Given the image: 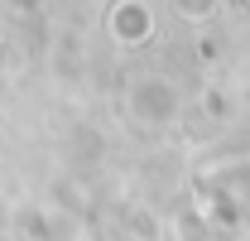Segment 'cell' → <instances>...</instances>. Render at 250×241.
<instances>
[{"label": "cell", "instance_id": "obj_3", "mask_svg": "<svg viewBox=\"0 0 250 241\" xmlns=\"http://www.w3.org/2000/svg\"><path fill=\"white\" fill-rule=\"evenodd\" d=\"M10 5H15V10H20V15H34V10H39V5H43V0H10Z\"/></svg>", "mask_w": 250, "mask_h": 241}, {"label": "cell", "instance_id": "obj_1", "mask_svg": "<svg viewBox=\"0 0 250 241\" xmlns=\"http://www.w3.org/2000/svg\"><path fill=\"white\" fill-rule=\"evenodd\" d=\"M111 34H116V44H125V48L149 44V34H154V10H149L145 0H116V5H111Z\"/></svg>", "mask_w": 250, "mask_h": 241}, {"label": "cell", "instance_id": "obj_2", "mask_svg": "<svg viewBox=\"0 0 250 241\" xmlns=\"http://www.w3.org/2000/svg\"><path fill=\"white\" fill-rule=\"evenodd\" d=\"M173 5V15H183L188 24H202V20H212L221 10V0H168Z\"/></svg>", "mask_w": 250, "mask_h": 241}]
</instances>
